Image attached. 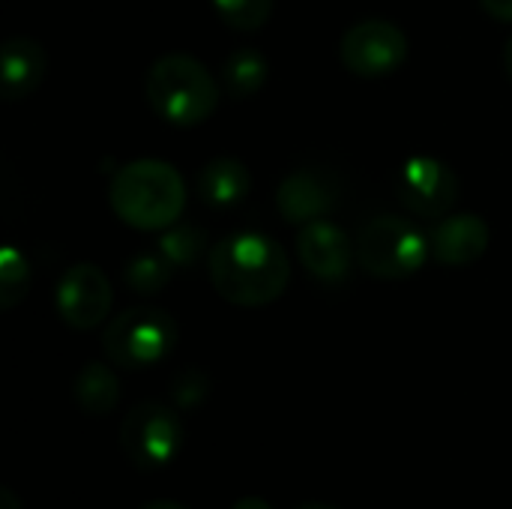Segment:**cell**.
<instances>
[{"mask_svg": "<svg viewBox=\"0 0 512 509\" xmlns=\"http://www.w3.org/2000/svg\"><path fill=\"white\" fill-rule=\"evenodd\" d=\"M210 282L222 300L243 309L276 303L291 282L285 249L261 231L222 237L210 252Z\"/></svg>", "mask_w": 512, "mask_h": 509, "instance_id": "6da1fadb", "label": "cell"}, {"mask_svg": "<svg viewBox=\"0 0 512 509\" xmlns=\"http://www.w3.org/2000/svg\"><path fill=\"white\" fill-rule=\"evenodd\" d=\"M108 201L123 225L135 231H165L183 216L186 180L162 159H135L111 177Z\"/></svg>", "mask_w": 512, "mask_h": 509, "instance_id": "7a4b0ae2", "label": "cell"}, {"mask_svg": "<svg viewBox=\"0 0 512 509\" xmlns=\"http://www.w3.org/2000/svg\"><path fill=\"white\" fill-rule=\"evenodd\" d=\"M144 96L159 120L189 129L213 117L219 105V84L198 57L171 51L150 66Z\"/></svg>", "mask_w": 512, "mask_h": 509, "instance_id": "3957f363", "label": "cell"}, {"mask_svg": "<svg viewBox=\"0 0 512 509\" xmlns=\"http://www.w3.org/2000/svg\"><path fill=\"white\" fill-rule=\"evenodd\" d=\"M429 258V234H423L411 219L393 213L369 219L357 240V261L375 279H408L420 273L429 264Z\"/></svg>", "mask_w": 512, "mask_h": 509, "instance_id": "277c9868", "label": "cell"}, {"mask_svg": "<svg viewBox=\"0 0 512 509\" xmlns=\"http://www.w3.org/2000/svg\"><path fill=\"white\" fill-rule=\"evenodd\" d=\"M177 345V324L168 312L135 306L120 312L102 333L105 357L120 369H144L162 363Z\"/></svg>", "mask_w": 512, "mask_h": 509, "instance_id": "5b68a950", "label": "cell"}, {"mask_svg": "<svg viewBox=\"0 0 512 509\" xmlns=\"http://www.w3.org/2000/svg\"><path fill=\"white\" fill-rule=\"evenodd\" d=\"M183 447V426L162 402L135 405L120 423V450L138 471H162Z\"/></svg>", "mask_w": 512, "mask_h": 509, "instance_id": "8992f818", "label": "cell"}, {"mask_svg": "<svg viewBox=\"0 0 512 509\" xmlns=\"http://www.w3.org/2000/svg\"><path fill=\"white\" fill-rule=\"evenodd\" d=\"M408 51H411V42L405 30L384 18H366V21L351 24L339 42L342 66L351 75L366 78V81L399 72L408 60Z\"/></svg>", "mask_w": 512, "mask_h": 509, "instance_id": "52a82bcc", "label": "cell"}, {"mask_svg": "<svg viewBox=\"0 0 512 509\" xmlns=\"http://www.w3.org/2000/svg\"><path fill=\"white\" fill-rule=\"evenodd\" d=\"M402 204L420 219H444L459 198L456 171L435 156H411L399 171Z\"/></svg>", "mask_w": 512, "mask_h": 509, "instance_id": "ba28073f", "label": "cell"}, {"mask_svg": "<svg viewBox=\"0 0 512 509\" xmlns=\"http://www.w3.org/2000/svg\"><path fill=\"white\" fill-rule=\"evenodd\" d=\"M111 300L114 294H111L108 276L90 261L72 264L57 282V294H54L57 315L72 330L99 327L111 312Z\"/></svg>", "mask_w": 512, "mask_h": 509, "instance_id": "9c48e42d", "label": "cell"}, {"mask_svg": "<svg viewBox=\"0 0 512 509\" xmlns=\"http://www.w3.org/2000/svg\"><path fill=\"white\" fill-rule=\"evenodd\" d=\"M297 255H300V264L309 270V276H315L318 282L336 285L351 273L354 243L336 222L315 219L300 228Z\"/></svg>", "mask_w": 512, "mask_h": 509, "instance_id": "30bf717a", "label": "cell"}, {"mask_svg": "<svg viewBox=\"0 0 512 509\" xmlns=\"http://www.w3.org/2000/svg\"><path fill=\"white\" fill-rule=\"evenodd\" d=\"M336 183L324 171L300 168L291 171L279 189H276V207L285 222L291 225H309L315 219H327V213L336 207Z\"/></svg>", "mask_w": 512, "mask_h": 509, "instance_id": "8fae6325", "label": "cell"}, {"mask_svg": "<svg viewBox=\"0 0 512 509\" xmlns=\"http://www.w3.org/2000/svg\"><path fill=\"white\" fill-rule=\"evenodd\" d=\"M492 231L483 216L474 213H456L444 216L429 231L432 258L444 267H468L480 261L489 249Z\"/></svg>", "mask_w": 512, "mask_h": 509, "instance_id": "7c38bea8", "label": "cell"}, {"mask_svg": "<svg viewBox=\"0 0 512 509\" xmlns=\"http://www.w3.org/2000/svg\"><path fill=\"white\" fill-rule=\"evenodd\" d=\"M48 72V54L45 48L30 36L6 39L0 48V90L6 102L27 99Z\"/></svg>", "mask_w": 512, "mask_h": 509, "instance_id": "4fadbf2b", "label": "cell"}, {"mask_svg": "<svg viewBox=\"0 0 512 509\" xmlns=\"http://www.w3.org/2000/svg\"><path fill=\"white\" fill-rule=\"evenodd\" d=\"M252 189V177H249V168L237 159H210L198 177H195V192L198 198L207 204V207H216V210H225V207H234L240 204Z\"/></svg>", "mask_w": 512, "mask_h": 509, "instance_id": "5bb4252c", "label": "cell"}, {"mask_svg": "<svg viewBox=\"0 0 512 509\" xmlns=\"http://www.w3.org/2000/svg\"><path fill=\"white\" fill-rule=\"evenodd\" d=\"M72 396L84 414L102 417V414H111L117 408L120 381H117L114 369H108L105 363H87L72 384Z\"/></svg>", "mask_w": 512, "mask_h": 509, "instance_id": "9a60e30c", "label": "cell"}, {"mask_svg": "<svg viewBox=\"0 0 512 509\" xmlns=\"http://www.w3.org/2000/svg\"><path fill=\"white\" fill-rule=\"evenodd\" d=\"M270 63L258 48H237L222 63V84L234 99H249L267 84Z\"/></svg>", "mask_w": 512, "mask_h": 509, "instance_id": "2e32d148", "label": "cell"}, {"mask_svg": "<svg viewBox=\"0 0 512 509\" xmlns=\"http://www.w3.org/2000/svg\"><path fill=\"white\" fill-rule=\"evenodd\" d=\"M174 270H186L192 264H198V258L207 249V234L198 225H171L162 231L159 246H156Z\"/></svg>", "mask_w": 512, "mask_h": 509, "instance_id": "e0dca14e", "label": "cell"}, {"mask_svg": "<svg viewBox=\"0 0 512 509\" xmlns=\"http://www.w3.org/2000/svg\"><path fill=\"white\" fill-rule=\"evenodd\" d=\"M174 276V267L171 261L156 249V252H144V255H135L129 264H126V285L135 291V294H159Z\"/></svg>", "mask_w": 512, "mask_h": 509, "instance_id": "ac0fdd59", "label": "cell"}, {"mask_svg": "<svg viewBox=\"0 0 512 509\" xmlns=\"http://www.w3.org/2000/svg\"><path fill=\"white\" fill-rule=\"evenodd\" d=\"M30 288V264L21 249L3 246L0 252V306L15 309Z\"/></svg>", "mask_w": 512, "mask_h": 509, "instance_id": "d6986e66", "label": "cell"}, {"mask_svg": "<svg viewBox=\"0 0 512 509\" xmlns=\"http://www.w3.org/2000/svg\"><path fill=\"white\" fill-rule=\"evenodd\" d=\"M213 9L231 30L255 33L270 21L273 0H213Z\"/></svg>", "mask_w": 512, "mask_h": 509, "instance_id": "ffe728a7", "label": "cell"}, {"mask_svg": "<svg viewBox=\"0 0 512 509\" xmlns=\"http://www.w3.org/2000/svg\"><path fill=\"white\" fill-rule=\"evenodd\" d=\"M207 390H210V384H207V378H204L201 372H183V375L174 381L171 396H174V402H177L180 408H195V405L204 402Z\"/></svg>", "mask_w": 512, "mask_h": 509, "instance_id": "44dd1931", "label": "cell"}, {"mask_svg": "<svg viewBox=\"0 0 512 509\" xmlns=\"http://www.w3.org/2000/svg\"><path fill=\"white\" fill-rule=\"evenodd\" d=\"M480 9L501 24H512V0H480Z\"/></svg>", "mask_w": 512, "mask_h": 509, "instance_id": "7402d4cb", "label": "cell"}, {"mask_svg": "<svg viewBox=\"0 0 512 509\" xmlns=\"http://www.w3.org/2000/svg\"><path fill=\"white\" fill-rule=\"evenodd\" d=\"M231 509H273L267 501H261V498H243V501H237Z\"/></svg>", "mask_w": 512, "mask_h": 509, "instance_id": "603a6c76", "label": "cell"}, {"mask_svg": "<svg viewBox=\"0 0 512 509\" xmlns=\"http://www.w3.org/2000/svg\"><path fill=\"white\" fill-rule=\"evenodd\" d=\"M0 509H21V504L15 501V495H12L9 489L0 492Z\"/></svg>", "mask_w": 512, "mask_h": 509, "instance_id": "cb8c5ba5", "label": "cell"}, {"mask_svg": "<svg viewBox=\"0 0 512 509\" xmlns=\"http://www.w3.org/2000/svg\"><path fill=\"white\" fill-rule=\"evenodd\" d=\"M504 69H507V78L512 81V36L507 39V45H504Z\"/></svg>", "mask_w": 512, "mask_h": 509, "instance_id": "d4e9b609", "label": "cell"}, {"mask_svg": "<svg viewBox=\"0 0 512 509\" xmlns=\"http://www.w3.org/2000/svg\"><path fill=\"white\" fill-rule=\"evenodd\" d=\"M141 509H186V507H180V504H174V501H150L147 507H141Z\"/></svg>", "mask_w": 512, "mask_h": 509, "instance_id": "484cf974", "label": "cell"}, {"mask_svg": "<svg viewBox=\"0 0 512 509\" xmlns=\"http://www.w3.org/2000/svg\"><path fill=\"white\" fill-rule=\"evenodd\" d=\"M297 509H336V507H327V504H303V507Z\"/></svg>", "mask_w": 512, "mask_h": 509, "instance_id": "4316f807", "label": "cell"}]
</instances>
